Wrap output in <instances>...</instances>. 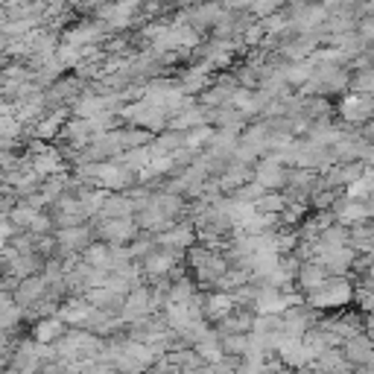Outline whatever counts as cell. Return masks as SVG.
<instances>
[{
	"mask_svg": "<svg viewBox=\"0 0 374 374\" xmlns=\"http://www.w3.org/2000/svg\"><path fill=\"white\" fill-rule=\"evenodd\" d=\"M304 298H307V304L313 310H331V313H336L345 304H351L354 287H351V281H345L342 275H327V281L322 283V287L307 293Z\"/></svg>",
	"mask_w": 374,
	"mask_h": 374,
	"instance_id": "cell-1",
	"label": "cell"
},
{
	"mask_svg": "<svg viewBox=\"0 0 374 374\" xmlns=\"http://www.w3.org/2000/svg\"><path fill=\"white\" fill-rule=\"evenodd\" d=\"M88 243H91V234H88V228H79V226H70V228H65L62 234H59V246H62L65 251L68 249L77 251V249H82Z\"/></svg>",
	"mask_w": 374,
	"mask_h": 374,
	"instance_id": "cell-2",
	"label": "cell"
},
{
	"mask_svg": "<svg viewBox=\"0 0 374 374\" xmlns=\"http://www.w3.org/2000/svg\"><path fill=\"white\" fill-rule=\"evenodd\" d=\"M132 214V202L126 196H109L102 202V217H129Z\"/></svg>",
	"mask_w": 374,
	"mask_h": 374,
	"instance_id": "cell-3",
	"label": "cell"
},
{
	"mask_svg": "<svg viewBox=\"0 0 374 374\" xmlns=\"http://www.w3.org/2000/svg\"><path fill=\"white\" fill-rule=\"evenodd\" d=\"M56 336H65V322L62 319H47V322H41L38 325V331H36V339L44 342V339H56Z\"/></svg>",
	"mask_w": 374,
	"mask_h": 374,
	"instance_id": "cell-4",
	"label": "cell"
}]
</instances>
